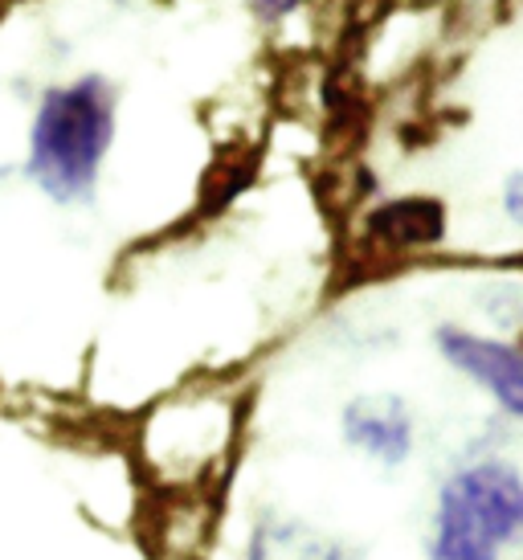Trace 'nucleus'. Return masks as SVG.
<instances>
[{"label":"nucleus","mask_w":523,"mask_h":560,"mask_svg":"<svg viewBox=\"0 0 523 560\" xmlns=\"http://www.w3.org/2000/svg\"><path fill=\"white\" fill-rule=\"evenodd\" d=\"M294 4H303V0H254V9H258V16H266V21H275V16L291 13Z\"/></svg>","instance_id":"obj_8"},{"label":"nucleus","mask_w":523,"mask_h":560,"mask_svg":"<svg viewBox=\"0 0 523 560\" xmlns=\"http://www.w3.org/2000/svg\"><path fill=\"white\" fill-rule=\"evenodd\" d=\"M339 438L381 470H400L417 454V413L397 393H360L339 413Z\"/></svg>","instance_id":"obj_3"},{"label":"nucleus","mask_w":523,"mask_h":560,"mask_svg":"<svg viewBox=\"0 0 523 560\" xmlns=\"http://www.w3.org/2000/svg\"><path fill=\"white\" fill-rule=\"evenodd\" d=\"M523 548V470L503 454H466L438 482L426 560H503Z\"/></svg>","instance_id":"obj_2"},{"label":"nucleus","mask_w":523,"mask_h":560,"mask_svg":"<svg viewBox=\"0 0 523 560\" xmlns=\"http://www.w3.org/2000/svg\"><path fill=\"white\" fill-rule=\"evenodd\" d=\"M446 237V205L433 197H400L369 213V242L405 254V249H430Z\"/></svg>","instance_id":"obj_6"},{"label":"nucleus","mask_w":523,"mask_h":560,"mask_svg":"<svg viewBox=\"0 0 523 560\" xmlns=\"http://www.w3.org/2000/svg\"><path fill=\"white\" fill-rule=\"evenodd\" d=\"M242 560H352V548L303 515L262 512L246 532Z\"/></svg>","instance_id":"obj_5"},{"label":"nucleus","mask_w":523,"mask_h":560,"mask_svg":"<svg viewBox=\"0 0 523 560\" xmlns=\"http://www.w3.org/2000/svg\"><path fill=\"white\" fill-rule=\"evenodd\" d=\"M503 209H508V218L523 230V172H515L508 180V188H503Z\"/></svg>","instance_id":"obj_7"},{"label":"nucleus","mask_w":523,"mask_h":560,"mask_svg":"<svg viewBox=\"0 0 523 560\" xmlns=\"http://www.w3.org/2000/svg\"><path fill=\"white\" fill-rule=\"evenodd\" d=\"M115 86L103 74H82L49 86L33 110L25 176L54 205H82L94 197L115 143Z\"/></svg>","instance_id":"obj_1"},{"label":"nucleus","mask_w":523,"mask_h":560,"mask_svg":"<svg viewBox=\"0 0 523 560\" xmlns=\"http://www.w3.org/2000/svg\"><path fill=\"white\" fill-rule=\"evenodd\" d=\"M433 340L450 369L475 381L508 418L523 421V343L478 336L466 327H438Z\"/></svg>","instance_id":"obj_4"}]
</instances>
